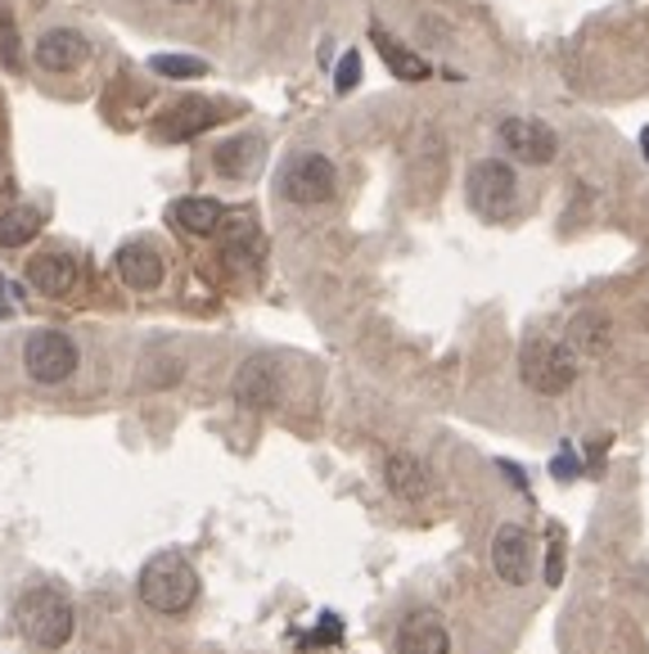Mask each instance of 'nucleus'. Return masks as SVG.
I'll use <instances>...</instances> for the list:
<instances>
[{
  "mask_svg": "<svg viewBox=\"0 0 649 654\" xmlns=\"http://www.w3.org/2000/svg\"><path fill=\"white\" fill-rule=\"evenodd\" d=\"M383 483H388L392 497H402V501H420L429 492V475L411 451H392L383 460Z\"/></svg>",
  "mask_w": 649,
  "mask_h": 654,
  "instance_id": "nucleus-15",
  "label": "nucleus"
},
{
  "mask_svg": "<svg viewBox=\"0 0 649 654\" xmlns=\"http://www.w3.org/2000/svg\"><path fill=\"white\" fill-rule=\"evenodd\" d=\"M0 312H6V280H0Z\"/></svg>",
  "mask_w": 649,
  "mask_h": 654,
  "instance_id": "nucleus-25",
  "label": "nucleus"
},
{
  "mask_svg": "<svg viewBox=\"0 0 649 654\" xmlns=\"http://www.w3.org/2000/svg\"><path fill=\"white\" fill-rule=\"evenodd\" d=\"M213 122H221V109H217V105H208V100H185V105H176L172 113H163L159 131H163L167 140H190V135H198V131H208Z\"/></svg>",
  "mask_w": 649,
  "mask_h": 654,
  "instance_id": "nucleus-16",
  "label": "nucleus"
},
{
  "mask_svg": "<svg viewBox=\"0 0 649 654\" xmlns=\"http://www.w3.org/2000/svg\"><path fill=\"white\" fill-rule=\"evenodd\" d=\"M45 226V212L41 208H6V217H0V249H23L36 240V230Z\"/></svg>",
  "mask_w": 649,
  "mask_h": 654,
  "instance_id": "nucleus-19",
  "label": "nucleus"
},
{
  "mask_svg": "<svg viewBox=\"0 0 649 654\" xmlns=\"http://www.w3.org/2000/svg\"><path fill=\"white\" fill-rule=\"evenodd\" d=\"M465 195H469V204H474L483 217L506 212V208L515 204V195H519L515 167H510L506 159H483V163H474V172H469V181H465Z\"/></svg>",
  "mask_w": 649,
  "mask_h": 654,
  "instance_id": "nucleus-6",
  "label": "nucleus"
},
{
  "mask_svg": "<svg viewBox=\"0 0 649 654\" xmlns=\"http://www.w3.org/2000/svg\"><path fill=\"white\" fill-rule=\"evenodd\" d=\"M136 591L154 614H185L198 596V574L185 555H154L140 569Z\"/></svg>",
  "mask_w": 649,
  "mask_h": 654,
  "instance_id": "nucleus-1",
  "label": "nucleus"
},
{
  "mask_svg": "<svg viewBox=\"0 0 649 654\" xmlns=\"http://www.w3.org/2000/svg\"><path fill=\"white\" fill-rule=\"evenodd\" d=\"M258 154H262V145L253 135H235V140H226V145L217 150V172L221 176H248V172H253V163H258Z\"/></svg>",
  "mask_w": 649,
  "mask_h": 654,
  "instance_id": "nucleus-20",
  "label": "nucleus"
},
{
  "mask_svg": "<svg viewBox=\"0 0 649 654\" xmlns=\"http://www.w3.org/2000/svg\"><path fill=\"white\" fill-rule=\"evenodd\" d=\"M280 190L289 204H303V208H316V204H329L334 190H338V172L325 154L316 150H303L284 163V176H280Z\"/></svg>",
  "mask_w": 649,
  "mask_h": 654,
  "instance_id": "nucleus-4",
  "label": "nucleus"
},
{
  "mask_svg": "<svg viewBox=\"0 0 649 654\" xmlns=\"http://www.w3.org/2000/svg\"><path fill=\"white\" fill-rule=\"evenodd\" d=\"M370 41H375V51L383 55V64L392 68V77H402V81H424V77H429V64H424L415 51H407L402 41H392L383 28H375Z\"/></svg>",
  "mask_w": 649,
  "mask_h": 654,
  "instance_id": "nucleus-18",
  "label": "nucleus"
},
{
  "mask_svg": "<svg viewBox=\"0 0 649 654\" xmlns=\"http://www.w3.org/2000/svg\"><path fill=\"white\" fill-rule=\"evenodd\" d=\"M491 569L496 578H506L510 587L532 582V537L519 524H501L491 537Z\"/></svg>",
  "mask_w": 649,
  "mask_h": 654,
  "instance_id": "nucleus-9",
  "label": "nucleus"
},
{
  "mask_svg": "<svg viewBox=\"0 0 649 654\" xmlns=\"http://www.w3.org/2000/svg\"><path fill=\"white\" fill-rule=\"evenodd\" d=\"M86 59H90V41L73 28H50L36 41V64L45 73H77Z\"/></svg>",
  "mask_w": 649,
  "mask_h": 654,
  "instance_id": "nucleus-10",
  "label": "nucleus"
},
{
  "mask_svg": "<svg viewBox=\"0 0 649 654\" xmlns=\"http://www.w3.org/2000/svg\"><path fill=\"white\" fill-rule=\"evenodd\" d=\"M235 402L248 411H271L280 402V366L275 357H248L235 370Z\"/></svg>",
  "mask_w": 649,
  "mask_h": 654,
  "instance_id": "nucleus-8",
  "label": "nucleus"
},
{
  "mask_svg": "<svg viewBox=\"0 0 649 654\" xmlns=\"http://www.w3.org/2000/svg\"><path fill=\"white\" fill-rule=\"evenodd\" d=\"M560 578H564V551H560V533H555V546H551V565H545V582H551V587H560Z\"/></svg>",
  "mask_w": 649,
  "mask_h": 654,
  "instance_id": "nucleus-24",
  "label": "nucleus"
},
{
  "mask_svg": "<svg viewBox=\"0 0 649 654\" xmlns=\"http://www.w3.org/2000/svg\"><path fill=\"white\" fill-rule=\"evenodd\" d=\"M149 68H154L159 77H208V64L198 55H154Z\"/></svg>",
  "mask_w": 649,
  "mask_h": 654,
  "instance_id": "nucleus-21",
  "label": "nucleus"
},
{
  "mask_svg": "<svg viewBox=\"0 0 649 654\" xmlns=\"http://www.w3.org/2000/svg\"><path fill=\"white\" fill-rule=\"evenodd\" d=\"M564 344L573 352H582V357H605L609 344H614V320L605 312H582V316H573Z\"/></svg>",
  "mask_w": 649,
  "mask_h": 654,
  "instance_id": "nucleus-14",
  "label": "nucleus"
},
{
  "mask_svg": "<svg viewBox=\"0 0 649 654\" xmlns=\"http://www.w3.org/2000/svg\"><path fill=\"white\" fill-rule=\"evenodd\" d=\"M551 475H555V479H577V475H582V465H577V456H573L569 447L551 460Z\"/></svg>",
  "mask_w": 649,
  "mask_h": 654,
  "instance_id": "nucleus-23",
  "label": "nucleus"
},
{
  "mask_svg": "<svg viewBox=\"0 0 649 654\" xmlns=\"http://www.w3.org/2000/svg\"><path fill=\"white\" fill-rule=\"evenodd\" d=\"M28 285L45 298H64L77 285V258L68 253H41L28 262Z\"/></svg>",
  "mask_w": 649,
  "mask_h": 654,
  "instance_id": "nucleus-12",
  "label": "nucleus"
},
{
  "mask_svg": "<svg viewBox=\"0 0 649 654\" xmlns=\"http://www.w3.org/2000/svg\"><path fill=\"white\" fill-rule=\"evenodd\" d=\"M519 370H523V384L532 393L560 397L577 380V357H573V348L564 339H528L523 357H519Z\"/></svg>",
  "mask_w": 649,
  "mask_h": 654,
  "instance_id": "nucleus-3",
  "label": "nucleus"
},
{
  "mask_svg": "<svg viewBox=\"0 0 649 654\" xmlns=\"http://www.w3.org/2000/svg\"><path fill=\"white\" fill-rule=\"evenodd\" d=\"M176 6H194V0H176Z\"/></svg>",
  "mask_w": 649,
  "mask_h": 654,
  "instance_id": "nucleus-26",
  "label": "nucleus"
},
{
  "mask_svg": "<svg viewBox=\"0 0 649 654\" xmlns=\"http://www.w3.org/2000/svg\"><path fill=\"white\" fill-rule=\"evenodd\" d=\"M361 81V55L357 51H347L343 59H338V73H334V86L343 90V96H347V90H353Z\"/></svg>",
  "mask_w": 649,
  "mask_h": 654,
  "instance_id": "nucleus-22",
  "label": "nucleus"
},
{
  "mask_svg": "<svg viewBox=\"0 0 649 654\" xmlns=\"http://www.w3.org/2000/svg\"><path fill=\"white\" fill-rule=\"evenodd\" d=\"M113 266H118V275H122L127 290L149 294V290L163 285V258L149 249V244H122L118 258H113Z\"/></svg>",
  "mask_w": 649,
  "mask_h": 654,
  "instance_id": "nucleus-13",
  "label": "nucleus"
},
{
  "mask_svg": "<svg viewBox=\"0 0 649 654\" xmlns=\"http://www.w3.org/2000/svg\"><path fill=\"white\" fill-rule=\"evenodd\" d=\"M397 654H452V636H446L437 614L420 610L397 628Z\"/></svg>",
  "mask_w": 649,
  "mask_h": 654,
  "instance_id": "nucleus-11",
  "label": "nucleus"
},
{
  "mask_svg": "<svg viewBox=\"0 0 649 654\" xmlns=\"http://www.w3.org/2000/svg\"><path fill=\"white\" fill-rule=\"evenodd\" d=\"M14 619H19V632H23L32 645H41V650H60V645H68V636H73V604H68L60 591H50V587L23 591Z\"/></svg>",
  "mask_w": 649,
  "mask_h": 654,
  "instance_id": "nucleus-2",
  "label": "nucleus"
},
{
  "mask_svg": "<svg viewBox=\"0 0 649 654\" xmlns=\"http://www.w3.org/2000/svg\"><path fill=\"white\" fill-rule=\"evenodd\" d=\"M23 366L36 384H64L77 370V344L64 330H32L23 344Z\"/></svg>",
  "mask_w": 649,
  "mask_h": 654,
  "instance_id": "nucleus-5",
  "label": "nucleus"
},
{
  "mask_svg": "<svg viewBox=\"0 0 649 654\" xmlns=\"http://www.w3.org/2000/svg\"><path fill=\"white\" fill-rule=\"evenodd\" d=\"M172 221L190 236H213V230L226 221V208L217 199H204V195H190V199H176L172 204Z\"/></svg>",
  "mask_w": 649,
  "mask_h": 654,
  "instance_id": "nucleus-17",
  "label": "nucleus"
},
{
  "mask_svg": "<svg viewBox=\"0 0 649 654\" xmlns=\"http://www.w3.org/2000/svg\"><path fill=\"white\" fill-rule=\"evenodd\" d=\"M501 145L519 159V163H532V167H545L555 154H560V135L537 122V118H506L501 122Z\"/></svg>",
  "mask_w": 649,
  "mask_h": 654,
  "instance_id": "nucleus-7",
  "label": "nucleus"
},
{
  "mask_svg": "<svg viewBox=\"0 0 649 654\" xmlns=\"http://www.w3.org/2000/svg\"><path fill=\"white\" fill-rule=\"evenodd\" d=\"M645 154H649V135H645Z\"/></svg>",
  "mask_w": 649,
  "mask_h": 654,
  "instance_id": "nucleus-27",
  "label": "nucleus"
}]
</instances>
